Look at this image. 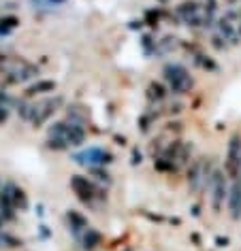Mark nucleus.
Here are the masks:
<instances>
[{"instance_id": "nucleus-15", "label": "nucleus", "mask_w": 241, "mask_h": 251, "mask_svg": "<svg viewBox=\"0 0 241 251\" xmlns=\"http://www.w3.org/2000/svg\"><path fill=\"white\" fill-rule=\"evenodd\" d=\"M56 87H58V83H56L54 79H39L34 81L32 85L26 87V92H24V98H34V96H45V94H52L56 92Z\"/></svg>"}, {"instance_id": "nucleus-30", "label": "nucleus", "mask_w": 241, "mask_h": 251, "mask_svg": "<svg viewBox=\"0 0 241 251\" xmlns=\"http://www.w3.org/2000/svg\"><path fill=\"white\" fill-rule=\"evenodd\" d=\"M228 236H215V245H218V247H228Z\"/></svg>"}, {"instance_id": "nucleus-20", "label": "nucleus", "mask_w": 241, "mask_h": 251, "mask_svg": "<svg viewBox=\"0 0 241 251\" xmlns=\"http://www.w3.org/2000/svg\"><path fill=\"white\" fill-rule=\"evenodd\" d=\"M88 175H92V177L96 179V183H100V185H111L113 183L111 175L105 166H88Z\"/></svg>"}, {"instance_id": "nucleus-11", "label": "nucleus", "mask_w": 241, "mask_h": 251, "mask_svg": "<svg viewBox=\"0 0 241 251\" xmlns=\"http://www.w3.org/2000/svg\"><path fill=\"white\" fill-rule=\"evenodd\" d=\"M64 222H66V228H68V232H71V236L75 238V241L81 236V232L90 228V222H88V217L84 215V213L75 211V209H68L64 213Z\"/></svg>"}, {"instance_id": "nucleus-19", "label": "nucleus", "mask_w": 241, "mask_h": 251, "mask_svg": "<svg viewBox=\"0 0 241 251\" xmlns=\"http://www.w3.org/2000/svg\"><path fill=\"white\" fill-rule=\"evenodd\" d=\"M160 113H162V111H154V109H148V111H145L141 117H139V130H141L143 134H148L150 130H151V126L156 124V119L160 117Z\"/></svg>"}, {"instance_id": "nucleus-35", "label": "nucleus", "mask_w": 241, "mask_h": 251, "mask_svg": "<svg viewBox=\"0 0 241 251\" xmlns=\"http://www.w3.org/2000/svg\"><path fill=\"white\" fill-rule=\"evenodd\" d=\"M192 215H194V217H199V215H201V206H199V204H194V206H192Z\"/></svg>"}, {"instance_id": "nucleus-23", "label": "nucleus", "mask_w": 241, "mask_h": 251, "mask_svg": "<svg viewBox=\"0 0 241 251\" xmlns=\"http://www.w3.org/2000/svg\"><path fill=\"white\" fill-rule=\"evenodd\" d=\"M20 17H15V15H2L0 17V36H9L13 30L20 26Z\"/></svg>"}, {"instance_id": "nucleus-16", "label": "nucleus", "mask_w": 241, "mask_h": 251, "mask_svg": "<svg viewBox=\"0 0 241 251\" xmlns=\"http://www.w3.org/2000/svg\"><path fill=\"white\" fill-rule=\"evenodd\" d=\"M167 96H169V87L158 83V81H151L148 85V90H145V98H148L150 104H160L167 100Z\"/></svg>"}, {"instance_id": "nucleus-1", "label": "nucleus", "mask_w": 241, "mask_h": 251, "mask_svg": "<svg viewBox=\"0 0 241 251\" xmlns=\"http://www.w3.org/2000/svg\"><path fill=\"white\" fill-rule=\"evenodd\" d=\"M68 185H71L73 194L77 196L79 202H84L86 206H90V209L96 211L100 204L107 202V187L96 183L94 179L86 177V175H71V181H68Z\"/></svg>"}, {"instance_id": "nucleus-5", "label": "nucleus", "mask_w": 241, "mask_h": 251, "mask_svg": "<svg viewBox=\"0 0 241 251\" xmlns=\"http://www.w3.org/2000/svg\"><path fill=\"white\" fill-rule=\"evenodd\" d=\"M215 171L211 158L207 155H201V158H194L192 162L188 164V171H186V181H188V187L192 194H199L201 190H205L207 181L211 179V175Z\"/></svg>"}, {"instance_id": "nucleus-34", "label": "nucleus", "mask_w": 241, "mask_h": 251, "mask_svg": "<svg viewBox=\"0 0 241 251\" xmlns=\"http://www.w3.org/2000/svg\"><path fill=\"white\" fill-rule=\"evenodd\" d=\"M43 209H45V206H43L41 202L36 204V215H39V217H43V215H45V211H43Z\"/></svg>"}, {"instance_id": "nucleus-4", "label": "nucleus", "mask_w": 241, "mask_h": 251, "mask_svg": "<svg viewBox=\"0 0 241 251\" xmlns=\"http://www.w3.org/2000/svg\"><path fill=\"white\" fill-rule=\"evenodd\" d=\"M47 136L49 139H56L60 141L66 149H73V147H81L88 139V132H86V126H79L75 122H68V119H60V122H54L52 126L47 128Z\"/></svg>"}, {"instance_id": "nucleus-3", "label": "nucleus", "mask_w": 241, "mask_h": 251, "mask_svg": "<svg viewBox=\"0 0 241 251\" xmlns=\"http://www.w3.org/2000/svg\"><path fill=\"white\" fill-rule=\"evenodd\" d=\"M162 79L173 96H186L194 90V77L181 62H167L162 66Z\"/></svg>"}, {"instance_id": "nucleus-28", "label": "nucleus", "mask_w": 241, "mask_h": 251, "mask_svg": "<svg viewBox=\"0 0 241 251\" xmlns=\"http://www.w3.org/2000/svg\"><path fill=\"white\" fill-rule=\"evenodd\" d=\"M143 162V153L139 151V147H132V153H130V164L132 166H139Z\"/></svg>"}, {"instance_id": "nucleus-36", "label": "nucleus", "mask_w": 241, "mask_h": 251, "mask_svg": "<svg viewBox=\"0 0 241 251\" xmlns=\"http://www.w3.org/2000/svg\"><path fill=\"white\" fill-rule=\"evenodd\" d=\"M41 236H43V238H47V236H49V232H47L45 226H41Z\"/></svg>"}, {"instance_id": "nucleus-21", "label": "nucleus", "mask_w": 241, "mask_h": 251, "mask_svg": "<svg viewBox=\"0 0 241 251\" xmlns=\"http://www.w3.org/2000/svg\"><path fill=\"white\" fill-rule=\"evenodd\" d=\"M141 49H143V53L148 55V58H154V55H156L158 41H156L154 32H145V34H141Z\"/></svg>"}, {"instance_id": "nucleus-29", "label": "nucleus", "mask_w": 241, "mask_h": 251, "mask_svg": "<svg viewBox=\"0 0 241 251\" xmlns=\"http://www.w3.org/2000/svg\"><path fill=\"white\" fill-rule=\"evenodd\" d=\"M181 109H183L181 102H171V104H169V113H171V115H177V113H180Z\"/></svg>"}, {"instance_id": "nucleus-12", "label": "nucleus", "mask_w": 241, "mask_h": 251, "mask_svg": "<svg viewBox=\"0 0 241 251\" xmlns=\"http://www.w3.org/2000/svg\"><path fill=\"white\" fill-rule=\"evenodd\" d=\"M226 209H228V217H231L233 222H239L241 219V179H235L231 183Z\"/></svg>"}, {"instance_id": "nucleus-10", "label": "nucleus", "mask_w": 241, "mask_h": 251, "mask_svg": "<svg viewBox=\"0 0 241 251\" xmlns=\"http://www.w3.org/2000/svg\"><path fill=\"white\" fill-rule=\"evenodd\" d=\"M183 47H186L188 51H190V58H192V62L201 68V71H207L209 75H218V73H220V64L211 58V55L203 53L199 47L192 45V43H190V45H183Z\"/></svg>"}, {"instance_id": "nucleus-6", "label": "nucleus", "mask_w": 241, "mask_h": 251, "mask_svg": "<svg viewBox=\"0 0 241 251\" xmlns=\"http://www.w3.org/2000/svg\"><path fill=\"white\" fill-rule=\"evenodd\" d=\"M64 104V98L60 94L56 96H45L36 102H30V115H28V124L32 128H41L43 124H47L56 113L60 111V106Z\"/></svg>"}, {"instance_id": "nucleus-32", "label": "nucleus", "mask_w": 241, "mask_h": 251, "mask_svg": "<svg viewBox=\"0 0 241 251\" xmlns=\"http://www.w3.org/2000/svg\"><path fill=\"white\" fill-rule=\"evenodd\" d=\"M113 139H116V145H120V147H124L126 143H128V141H126V136H120V134H116Z\"/></svg>"}, {"instance_id": "nucleus-13", "label": "nucleus", "mask_w": 241, "mask_h": 251, "mask_svg": "<svg viewBox=\"0 0 241 251\" xmlns=\"http://www.w3.org/2000/svg\"><path fill=\"white\" fill-rule=\"evenodd\" d=\"M215 30H218V34H220L222 39H224L231 47L239 45V41H241L239 30L235 28V24H233V22H228L226 17H218V22H215Z\"/></svg>"}, {"instance_id": "nucleus-31", "label": "nucleus", "mask_w": 241, "mask_h": 251, "mask_svg": "<svg viewBox=\"0 0 241 251\" xmlns=\"http://www.w3.org/2000/svg\"><path fill=\"white\" fill-rule=\"evenodd\" d=\"M143 26H145V24H143V20H132L128 28H130V30H141Z\"/></svg>"}, {"instance_id": "nucleus-7", "label": "nucleus", "mask_w": 241, "mask_h": 251, "mask_svg": "<svg viewBox=\"0 0 241 251\" xmlns=\"http://www.w3.org/2000/svg\"><path fill=\"white\" fill-rule=\"evenodd\" d=\"M228 190H231V185H228V175L224 173V168H215L211 179H209L205 185V192L209 194L211 209L215 215L222 213V209H224V202L228 200Z\"/></svg>"}, {"instance_id": "nucleus-33", "label": "nucleus", "mask_w": 241, "mask_h": 251, "mask_svg": "<svg viewBox=\"0 0 241 251\" xmlns=\"http://www.w3.org/2000/svg\"><path fill=\"white\" fill-rule=\"evenodd\" d=\"M66 0H47V7H60V4H64Z\"/></svg>"}, {"instance_id": "nucleus-22", "label": "nucleus", "mask_w": 241, "mask_h": 251, "mask_svg": "<svg viewBox=\"0 0 241 251\" xmlns=\"http://www.w3.org/2000/svg\"><path fill=\"white\" fill-rule=\"evenodd\" d=\"M180 45V39H175V36H164L162 41H158V49H156V58H162V55L171 53L173 49Z\"/></svg>"}, {"instance_id": "nucleus-25", "label": "nucleus", "mask_w": 241, "mask_h": 251, "mask_svg": "<svg viewBox=\"0 0 241 251\" xmlns=\"http://www.w3.org/2000/svg\"><path fill=\"white\" fill-rule=\"evenodd\" d=\"M154 168H156L158 173H167V175H175V173H180V168H177L171 160L162 158V155H158V158H154Z\"/></svg>"}, {"instance_id": "nucleus-27", "label": "nucleus", "mask_w": 241, "mask_h": 251, "mask_svg": "<svg viewBox=\"0 0 241 251\" xmlns=\"http://www.w3.org/2000/svg\"><path fill=\"white\" fill-rule=\"evenodd\" d=\"M9 117H11V109H9L7 104L0 102V126L7 124V122H9Z\"/></svg>"}, {"instance_id": "nucleus-26", "label": "nucleus", "mask_w": 241, "mask_h": 251, "mask_svg": "<svg viewBox=\"0 0 241 251\" xmlns=\"http://www.w3.org/2000/svg\"><path fill=\"white\" fill-rule=\"evenodd\" d=\"M209 45H211V47L215 49V51H226V49L231 47V45H228V43H226L224 39H222V36H220L218 32L211 34V39H209Z\"/></svg>"}, {"instance_id": "nucleus-40", "label": "nucleus", "mask_w": 241, "mask_h": 251, "mask_svg": "<svg viewBox=\"0 0 241 251\" xmlns=\"http://www.w3.org/2000/svg\"><path fill=\"white\" fill-rule=\"evenodd\" d=\"M0 187H2V183H0Z\"/></svg>"}, {"instance_id": "nucleus-17", "label": "nucleus", "mask_w": 241, "mask_h": 251, "mask_svg": "<svg viewBox=\"0 0 241 251\" xmlns=\"http://www.w3.org/2000/svg\"><path fill=\"white\" fill-rule=\"evenodd\" d=\"M66 119L68 122L79 124V126H86L88 124V109L81 104H68L66 106Z\"/></svg>"}, {"instance_id": "nucleus-24", "label": "nucleus", "mask_w": 241, "mask_h": 251, "mask_svg": "<svg viewBox=\"0 0 241 251\" xmlns=\"http://www.w3.org/2000/svg\"><path fill=\"white\" fill-rule=\"evenodd\" d=\"M22 245H24L22 238H17L15 234H11L7 230H0V249H17Z\"/></svg>"}, {"instance_id": "nucleus-38", "label": "nucleus", "mask_w": 241, "mask_h": 251, "mask_svg": "<svg viewBox=\"0 0 241 251\" xmlns=\"http://www.w3.org/2000/svg\"><path fill=\"white\" fill-rule=\"evenodd\" d=\"M224 2H226V4H237L239 0H224Z\"/></svg>"}, {"instance_id": "nucleus-14", "label": "nucleus", "mask_w": 241, "mask_h": 251, "mask_svg": "<svg viewBox=\"0 0 241 251\" xmlns=\"http://www.w3.org/2000/svg\"><path fill=\"white\" fill-rule=\"evenodd\" d=\"M75 243H77L84 251H96L100 245H103V234H100L96 228H92V226H90L88 230L81 232V236Z\"/></svg>"}, {"instance_id": "nucleus-8", "label": "nucleus", "mask_w": 241, "mask_h": 251, "mask_svg": "<svg viewBox=\"0 0 241 251\" xmlns=\"http://www.w3.org/2000/svg\"><path fill=\"white\" fill-rule=\"evenodd\" d=\"M75 164H81V166H109L116 162V155H113L109 149L105 147H98V145H92L88 149H81V151L73 153L71 155Z\"/></svg>"}, {"instance_id": "nucleus-39", "label": "nucleus", "mask_w": 241, "mask_h": 251, "mask_svg": "<svg viewBox=\"0 0 241 251\" xmlns=\"http://www.w3.org/2000/svg\"><path fill=\"white\" fill-rule=\"evenodd\" d=\"M237 30H239V36H241V24H239V28H237Z\"/></svg>"}, {"instance_id": "nucleus-2", "label": "nucleus", "mask_w": 241, "mask_h": 251, "mask_svg": "<svg viewBox=\"0 0 241 251\" xmlns=\"http://www.w3.org/2000/svg\"><path fill=\"white\" fill-rule=\"evenodd\" d=\"M173 13L188 28H215V22H218V17L207 13L199 0H183L175 7Z\"/></svg>"}, {"instance_id": "nucleus-37", "label": "nucleus", "mask_w": 241, "mask_h": 251, "mask_svg": "<svg viewBox=\"0 0 241 251\" xmlns=\"http://www.w3.org/2000/svg\"><path fill=\"white\" fill-rule=\"evenodd\" d=\"M190 238H192V241H194L196 245H201V236H199V234H192V236H190Z\"/></svg>"}, {"instance_id": "nucleus-9", "label": "nucleus", "mask_w": 241, "mask_h": 251, "mask_svg": "<svg viewBox=\"0 0 241 251\" xmlns=\"http://www.w3.org/2000/svg\"><path fill=\"white\" fill-rule=\"evenodd\" d=\"M224 173L228 179H241V132H233L226 145V155H224Z\"/></svg>"}, {"instance_id": "nucleus-18", "label": "nucleus", "mask_w": 241, "mask_h": 251, "mask_svg": "<svg viewBox=\"0 0 241 251\" xmlns=\"http://www.w3.org/2000/svg\"><path fill=\"white\" fill-rule=\"evenodd\" d=\"M162 13H164V9L160 7H156V9H148L143 13V24L148 26L150 30H158V26H160V22H162Z\"/></svg>"}]
</instances>
